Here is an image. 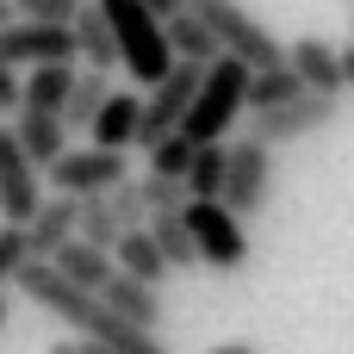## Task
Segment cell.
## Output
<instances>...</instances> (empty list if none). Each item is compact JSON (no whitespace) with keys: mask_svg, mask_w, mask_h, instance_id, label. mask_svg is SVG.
<instances>
[{"mask_svg":"<svg viewBox=\"0 0 354 354\" xmlns=\"http://www.w3.org/2000/svg\"><path fill=\"white\" fill-rule=\"evenodd\" d=\"M68 31H75V50H81L87 68H112V62H118V37H112V25H106L100 6H75Z\"/></svg>","mask_w":354,"mask_h":354,"instance_id":"e0dca14e","label":"cell"},{"mask_svg":"<svg viewBox=\"0 0 354 354\" xmlns=\"http://www.w3.org/2000/svg\"><path fill=\"white\" fill-rule=\"evenodd\" d=\"M50 354H81V342H56V348H50Z\"/></svg>","mask_w":354,"mask_h":354,"instance_id":"d590c367","label":"cell"},{"mask_svg":"<svg viewBox=\"0 0 354 354\" xmlns=\"http://www.w3.org/2000/svg\"><path fill=\"white\" fill-rule=\"evenodd\" d=\"M162 31H168V50H174L180 62H205V68H212V62L224 56L218 31H212V25H205V19H199L193 6H180L174 19H162Z\"/></svg>","mask_w":354,"mask_h":354,"instance_id":"9a60e30c","label":"cell"},{"mask_svg":"<svg viewBox=\"0 0 354 354\" xmlns=\"http://www.w3.org/2000/svg\"><path fill=\"white\" fill-rule=\"evenodd\" d=\"M342 81H348V87H354V44H348V50H342Z\"/></svg>","mask_w":354,"mask_h":354,"instance_id":"d6a6232c","label":"cell"},{"mask_svg":"<svg viewBox=\"0 0 354 354\" xmlns=\"http://www.w3.org/2000/svg\"><path fill=\"white\" fill-rule=\"evenodd\" d=\"M149 236H156V249L168 255V268H199V243H193V230H187V212H156V218H149Z\"/></svg>","mask_w":354,"mask_h":354,"instance_id":"7402d4cb","label":"cell"},{"mask_svg":"<svg viewBox=\"0 0 354 354\" xmlns=\"http://www.w3.org/2000/svg\"><path fill=\"white\" fill-rule=\"evenodd\" d=\"M50 268L62 274V280H75V286H87V292H100L106 280H112V255L106 249H93V243H62L56 255H50Z\"/></svg>","mask_w":354,"mask_h":354,"instance_id":"ac0fdd59","label":"cell"},{"mask_svg":"<svg viewBox=\"0 0 354 354\" xmlns=\"http://www.w3.org/2000/svg\"><path fill=\"white\" fill-rule=\"evenodd\" d=\"M236 218H255L274 199V149H261L255 137L224 143V193H218Z\"/></svg>","mask_w":354,"mask_h":354,"instance_id":"5b68a950","label":"cell"},{"mask_svg":"<svg viewBox=\"0 0 354 354\" xmlns=\"http://www.w3.org/2000/svg\"><path fill=\"white\" fill-rule=\"evenodd\" d=\"M193 156H199V143H193L187 131H174V137H162V143L149 149V174H168V180H187Z\"/></svg>","mask_w":354,"mask_h":354,"instance_id":"d4e9b609","label":"cell"},{"mask_svg":"<svg viewBox=\"0 0 354 354\" xmlns=\"http://www.w3.org/2000/svg\"><path fill=\"white\" fill-rule=\"evenodd\" d=\"M336 100H324V93H299L292 106H274V112H255V124H249V137L261 143V149H286V143H305V137H317V131H330L336 124Z\"/></svg>","mask_w":354,"mask_h":354,"instance_id":"8992f818","label":"cell"},{"mask_svg":"<svg viewBox=\"0 0 354 354\" xmlns=\"http://www.w3.org/2000/svg\"><path fill=\"white\" fill-rule=\"evenodd\" d=\"M68 93H75V62H44L25 81V106H37V112H62Z\"/></svg>","mask_w":354,"mask_h":354,"instance_id":"44dd1931","label":"cell"},{"mask_svg":"<svg viewBox=\"0 0 354 354\" xmlns=\"http://www.w3.org/2000/svg\"><path fill=\"white\" fill-rule=\"evenodd\" d=\"M249 112V68L236 62V56H218L212 68H205V81H199V100H193V112H187V137L193 143H224V131L236 124Z\"/></svg>","mask_w":354,"mask_h":354,"instance_id":"6da1fadb","label":"cell"},{"mask_svg":"<svg viewBox=\"0 0 354 354\" xmlns=\"http://www.w3.org/2000/svg\"><path fill=\"white\" fill-rule=\"evenodd\" d=\"M100 299H106V311L124 317L131 330H156V317H162V292L143 286V280H131V274H118V268H112V280L100 286Z\"/></svg>","mask_w":354,"mask_h":354,"instance_id":"4fadbf2b","label":"cell"},{"mask_svg":"<svg viewBox=\"0 0 354 354\" xmlns=\"http://www.w3.org/2000/svg\"><path fill=\"white\" fill-rule=\"evenodd\" d=\"M348 6H354V0H348Z\"/></svg>","mask_w":354,"mask_h":354,"instance_id":"74e56055","label":"cell"},{"mask_svg":"<svg viewBox=\"0 0 354 354\" xmlns=\"http://www.w3.org/2000/svg\"><path fill=\"white\" fill-rule=\"evenodd\" d=\"M12 137H19V149H25L37 168H50L56 156H68V124H62V112L19 106V118H12Z\"/></svg>","mask_w":354,"mask_h":354,"instance_id":"7c38bea8","label":"cell"},{"mask_svg":"<svg viewBox=\"0 0 354 354\" xmlns=\"http://www.w3.org/2000/svg\"><path fill=\"white\" fill-rule=\"evenodd\" d=\"M286 62L299 68V81H305V93H324V100H342V50L336 44H324V37H299L292 50H286Z\"/></svg>","mask_w":354,"mask_h":354,"instance_id":"8fae6325","label":"cell"},{"mask_svg":"<svg viewBox=\"0 0 354 354\" xmlns=\"http://www.w3.org/2000/svg\"><path fill=\"white\" fill-rule=\"evenodd\" d=\"M6 311H12V305H6V286H0V330H6Z\"/></svg>","mask_w":354,"mask_h":354,"instance_id":"8d00e7d4","label":"cell"},{"mask_svg":"<svg viewBox=\"0 0 354 354\" xmlns=\"http://www.w3.org/2000/svg\"><path fill=\"white\" fill-rule=\"evenodd\" d=\"M100 199L112 205V218H118L124 230H143V224H149V205H143V180H131V174H124V180H118V187H106Z\"/></svg>","mask_w":354,"mask_h":354,"instance_id":"484cf974","label":"cell"},{"mask_svg":"<svg viewBox=\"0 0 354 354\" xmlns=\"http://www.w3.org/2000/svg\"><path fill=\"white\" fill-rule=\"evenodd\" d=\"M12 6H19V19H37V25H68L81 0H12Z\"/></svg>","mask_w":354,"mask_h":354,"instance_id":"f1b7e54d","label":"cell"},{"mask_svg":"<svg viewBox=\"0 0 354 354\" xmlns=\"http://www.w3.org/2000/svg\"><path fill=\"white\" fill-rule=\"evenodd\" d=\"M212 31H218V44H224V56H236L243 68H274V62H286V44L243 6V0H187Z\"/></svg>","mask_w":354,"mask_h":354,"instance_id":"7a4b0ae2","label":"cell"},{"mask_svg":"<svg viewBox=\"0 0 354 354\" xmlns=\"http://www.w3.org/2000/svg\"><path fill=\"white\" fill-rule=\"evenodd\" d=\"M12 25H19V6H12V0H0V31H12Z\"/></svg>","mask_w":354,"mask_h":354,"instance_id":"1f68e13d","label":"cell"},{"mask_svg":"<svg viewBox=\"0 0 354 354\" xmlns=\"http://www.w3.org/2000/svg\"><path fill=\"white\" fill-rule=\"evenodd\" d=\"M348 12H354V6H348Z\"/></svg>","mask_w":354,"mask_h":354,"instance_id":"f35d334b","label":"cell"},{"mask_svg":"<svg viewBox=\"0 0 354 354\" xmlns=\"http://www.w3.org/2000/svg\"><path fill=\"white\" fill-rule=\"evenodd\" d=\"M143 205H149V218H156V212H187V205H193V193H187V180L143 174Z\"/></svg>","mask_w":354,"mask_h":354,"instance_id":"4316f807","label":"cell"},{"mask_svg":"<svg viewBox=\"0 0 354 354\" xmlns=\"http://www.w3.org/2000/svg\"><path fill=\"white\" fill-rule=\"evenodd\" d=\"M187 230H193L205 268L236 274V268L249 261V230H243V218H236L224 199H193V205H187Z\"/></svg>","mask_w":354,"mask_h":354,"instance_id":"277c9868","label":"cell"},{"mask_svg":"<svg viewBox=\"0 0 354 354\" xmlns=\"http://www.w3.org/2000/svg\"><path fill=\"white\" fill-rule=\"evenodd\" d=\"M0 56L12 68L19 62H31V68H44V62H81L75 31L68 25H37V19H19L12 31H0Z\"/></svg>","mask_w":354,"mask_h":354,"instance_id":"9c48e42d","label":"cell"},{"mask_svg":"<svg viewBox=\"0 0 354 354\" xmlns=\"http://www.w3.org/2000/svg\"><path fill=\"white\" fill-rule=\"evenodd\" d=\"M118 236H124V224L112 218V205L93 193V199H81V243H93V249H118Z\"/></svg>","mask_w":354,"mask_h":354,"instance_id":"cb8c5ba5","label":"cell"},{"mask_svg":"<svg viewBox=\"0 0 354 354\" xmlns=\"http://www.w3.org/2000/svg\"><path fill=\"white\" fill-rule=\"evenodd\" d=\"M6 106H25V81H19V75H12V62L0 56V112H6Z\"/></svg>","mask_w":354,"mask_h":354,"instance_id":"f546056e","label":"cell"},{"mask_svg":"<svg viewBox=\"0 0 354 354\" xmlns=\"http://www.w3.org/2000/svg\"><path fill=\"white\" fill-rule=\"evenodd\" d=\"M44 168L19 149L12 124H0V224H31V212L44 205Z\"/></svg>","mask_w":354,"mask_h":354,"instance_id":"ba28073f","label":"cell"},{"mask_svg":"<svg viewBox=\"0 0 354 354\" xmlns=\"http://www.w3.org/2000/svg\"><path fill=\"white\" fill-rule=\"evenodd\" d=\"M212 354H255L249 342H224V348H212Z\"/></svg>","mask_w":354,"mask_h":354,"instance_id":"836d02e7","label":"cell"},{"mask_svg":"<svg viewBox=\"0 0 354 354\" xmlns=\"http://www.w3.org/2000/svg\"><path fill=\"white\" fill-rule=\"evenodd\" d=\"M199 81H205V62H174V68L149 87L143 124H137V149H156L162 137H174V131L187 124V112H193V100H199Z\"/></svg>","mask_w":354,"mask_h":354,"instance_id":"3957f363","label":"cell"},{"mask_svg":"<svg viewBox=\"0 0 354 354\" xmlns=\"http://www.w3.org/2000/svg\"><path fill=\"white\" fill-rule=\"evenodd\" d=\"M25 236H31V261H50L62 243H75V236H81V199H62V193H50V199L31 212Z\"/></svg>","mask_w":354,"mask_h":354,"instance_id":"30bf717a","label":"cell"},{"mask_svg":"<svg viewBox=\"0 0 354 354\" xmlns=\"http://www.w3.org/2000/svg\"><path fill=\"white\" fill-rule=\"evenodd\" d=\"M106 93H112V87H106V68H75V93H68V106H62V124H68V131H93Z\"/></svg>","mask_w":354,"mask_h":354,"instance_id":"ffe728a7","label":"cell"},{"mask_svg":"<svg viewBox=\"0 0 354 354\" xmlns=\"http://www.w3.org/2000/svg\"><path fill=\"white\" fill-rule=\"evenodd\" d=\"M124 174H131L124 149H100V143L68 149V156H56V162H50V187H56L62 199H93V193L118 187Z\"/></svg>","mask_w":354,"mask_h":354,"instance_id":"52a82bcc","label":"cell"},{"mask_svg":"<svg viewBox=\"0 0 354 354\" xmlns=\"http://www.w3.org/2000/svg\"><path fill=\"white\" fill-rule=\"evenodd\" d=\"M143 6H149V12H156V19H174V12H180V6H187V0H143Z\"/></svg>","mask_w":354,"mask_h":354,"instance_id":"4dcf8cb0","label":"cell"},{"mask_svg":"<svg viewBox=\"0 0 354 354\" xmlns=\"http://www.w3.org/2000/svg\"><path fill=\"white\" fill-rule=\"evenodd\" d=\"M137 124H143V100L137 93H106V106L93 118V143L100 149H131L137 143Z\"/></svg>","mask_w":354,"mask_h":354,"instance_id":"2e32d148","label":"cell"},{"mask_svg":"<svg viewBox=\"0 0 354 354\" xmlns=\"http://www.w3.org/2000/svg\"><path fill=\"white\" fill-rule=\"evenodd\" d=\"M187 193L193 199H218L224 193V143H199V156L187 168Z\"/></svg>","mask_w":354,"mask_h":354,"instance_id":"603a6c76","label":"cell"},{"mask_svg":"<svg viewBox=\"0 0 354 354\" xmlns=\"http://www.w3.org/2000/svg\"><path fill=\"white\" fill-rule=\"evenodd\" d=\"M305 93L299 68L292 62H274V68H249V112H274V106H292Z\"/></svg>","mask_w":354,"mask_h":354,"instance_id":"d6986e66","label":"cell"},{"mask_svg":"<svg viewBox=\"0 0 354 354\" xmlns=\"http://www.w3.org/2000/svg\"><path fill=\"white\" fill-rule=\"evenodd\" d=\"M25 261H31V236H25V224H0V286L19 280Z\"/></svg>","mask_w":354,"mask_h":354,"instance_id":"83f0119b","label":"cell"},{"mask_svg":"<svg viewBox=\"0 0 354 354\" xmlns=\"http://www.w3.org/2000/svg\"><path fill=\"white\" fill-rule=\"evenodd\" d=\"M81 354H112V348L106 342H81Z\"/></svg>","mask_w":354,"mask_h":354,"instance_id":"e575fe53","label":"cell"},{"mask_svg":"<svg viewBox=\"0 0 354 354\" xmlns=\"http://www.w3.org/2000/svg\"><path fill=\"white\" fill-rule=\"evenodd\" d=\"M112 268H118V274H131V280H143V286H156V292H162V280L174 274V268H168V255L156 249L149 224H143V230H124V236H118V249H112Z\"/></svg>","mask_w":354,"mask_h":354,"instance_id":"5bb4252c","label":"cell"}]
</instances>
